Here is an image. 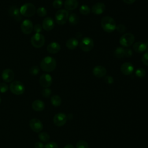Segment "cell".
<instances>
[{
    "instance_id": "obj_1",
    "label": "cell",
    "mask_w": 148,
    "mask_h": 148,
    "mask_svg": "<svg viewBox=\"0 0 148 148\" xmlns=\"http://www.w3.org/2000/svg\"><path fill=\"white\" fill-rule=\"evenodd\" d=\"M57 65V62L56 60L50 56H46L44 57L40 64V66L41 69L46 72H51L53 71Z\"/></svg>"
},
{
    "instance_id": "obj_2",
    "label": "cell",
    "mask_w": 148,
    "mask_h": 148,
    "mask_svg": "<svg viewBox=\"0 0 148 148\" xmlns=\"http://www.w3.org/2000/svg\"><path fill=\"white\" fill-rule=\"evenodd\" d=\"M101 24L102 29L108 33L112 32L116 28V24L114 20L108 16H105L101 19Z\"/></svg>"
},
{
    "instance_id": "obj_3",
    "label": "cell",
    "mask_w": 148,
    "mask_h": 148,
    "mask_svg": "<svg viewBox=\"0 0 148 148\" xmlns=\"http://www.w3.org/2000/svg\"><path fill=\"white\" fill-rule=\"evenodd\" d=\"M20 11L22 16L30 17L35 14L36 10L34 4L32 3H26L20 7Z\"/></svg>"
},
{
    "instance_id": "obj_4",
    "label": "cell",
    "mask_w": 148,
    "mask_h": 148,
    "mask_svg": "<svg viewBox=\"0 0 148 148\" xmlns=\"http://www.w3.org/2000/svg\"><path fill=\"white\" fill-rule=\"evenodd\" d=\"M68 17L69 13L66 9H60L55 14L56 21L60 25H62L65 24L68 20Z\"/></svg>"
},
{
    "instance_id": "obj_5",
    "label": "cell",
    "mask_w": 148,
    "mask_h": 148,
    "mask_svg": "<svg viewBox=\"0 0 148 148\" xmlns=\"http://www.w3.org/2000/svg\"><path fill=\"white\" fill-rule=\"evenodd\" d=\"M9 89L13 94L18 95H21L24 92L25 87L22 82L18 80H15L10 83Z\"/></svg>"
},
{
    "instance_id": "obj_6",
    "label": "cell",
    "mask_w": 148,
    "mask_h": 148,
    "mask_svg": "<svg viewBox=\"0 0 148 148\" xmlns=\"http://www.w3.org/2000/svg\"><path fill=\"white\" fill-rule=\"evenodd\" d=\"M79 45L81 50L85 52H88L93 49L94 43L91 38L84 37L81 40Z\"/></svg>"
},
{
    "instance_id": "obj_7",
    "label": "cell",
    "mask_w": 148,
    "mask_h": 148,
    "mask_svg": "<svg viewBox=\"0 0 148 148\" xmlns=\"http://www.w3.org/2000/svg\"><path fill=\"white\" fill-rule=\"evenodd\" d=\"M135 41V36L131 33H126L123 35L120 38V44L125 47L131 46Z\"/></svg>"
},
{
    "instance_id": "obj_8",
    "label": "cell",
    "mask_w": 148,
    "mask_h": 148,
    "mask_svg": "<svg viewBox=\"0 0 148 148\" xmlns=\"http://www.w3.org/2000/svg\"><path fill=\"white\" fill-rule=\"evenodd\" d=\"M45 42V37L41 34H35L31 38V43L35 48L42 47Z\"/></svg>"
},
{
    "instance_id": "obj_9",
    "label": "cell",
    "mask_w": 148,
    "mask_h": 148,
    "mask_svg": "<svg viewBox=\"0 0 148 148\" xmlns=\"http://www.w3.org/2000/svg\"><path fill=\"white\" fill-rule=\"evenodd\" d=\"M67 121V116L63 113H58L53 117L54 124L58 127H61L65 125Z\"/></svg>"
},
{
    "instance_id": "obj_10",
    "label": "cell",
    "mask_w": 148,
    "mask_h": 148,
    "mask_svg": "<svg viewBox=\"0 0 148 148\" xmlns=\"http://www.w3.org/2000/svg\"><path fill=\"white\" fill-rule=\"evenodd\" d=\"M21 29L24 34L27 35L31 34L34 29L32 22L29 19L24 20L21 24Z\"/></svg>"
},
{
    "instance_id": "obj_11",
    "label": "cell",
    "mask_w": 148,
    "mask_h": 148,
    "mask_svg": "<svg viewBox=\"0 0 148 148\" xmlns=\"http://www.w3.org/2000/svg\"><path fill=\"white\" fill-rule=\"evenodd\" d=\"M9 14L16 21L19 22L22 20V15L20 13V9L17 6H11L9 9Z\"/></svg>"
},
{
    "instance_id": "obj_12",
    "label": "cell",
    "mask_w": 148,
    "mask_h": 148,
    "mask_svg": "<svg viewBox=\"0 0 148 148\" xmlns=\"http://www.w3.org/2000/svg\"><path fill=\"white\" fill-rule=\"evenodd\" d=\"M39 83L44 88L49 87L52 84V77L48 73L42 74L39 78Z\"/></svg>"
},
{
    "instance_id": "obj_13",
    "label": "cell",
    "mask_w": 148,
    "mask_h": 148,
    "mask_svg": "<svg viewBox=\"0 0 148 148\" xmlns=\"http://www.w3.org/2000/svg\"><path fill=\"white\" fill-rule=\"evenodd\" d=\"M29 126L31 130L35 132H40L43 129V124L38 119H32L29 121Z\"/></svg>"
},
{
    "instance_id": "obj_14",
    "label": "cell",
    "mask_w": 148,
    "mask_h": 148,
    "mask_svg": "<svg viewBox=\"0 0 148 148\" xmlns=\"http://www.w3.org/2000/svg\"><path fill=\"white\" fill-rule=\"evenodd\" d=\"M2 78L6 83L12 82L14 78V72L10 69H5L2 73Z\"/></svg>"
},
{
    "instance_id": "obj_15",
    "label": "cell",
    "mask_w": 148,
    "mask_h": 148,
    "mask_svg": "<svg viewBox=\"0 0 148 148\" xmlns=\"http://www.w3.org/2000/svg\"><path fill=\"white\" fill-rule=\"evenodd\" d=\"M42 28L46 31L52 30L54 27V21L50 17H46L44 18L42 22Z\"/></svg>"
},
{
    "instance_id": "obj_16",
    "label": "cell",
    "mask_w": 148,
    "mask_h": 148,
    "mask_svg": "<svg viewBox=\"0 0 148 148\" xmlns=\"http://www.w3.org/2000/svg\"><path fill=\"white\" fill-rule=\"evenodd\" d=\"M134 69V65L129 62H125L123 63L120 67L121 72L125 75H130L132 74Z\"/></svg>"
},
{
    "instance_id": "obj_17",
    "label": "cell",
    "mask_w": 148,
    "mask_h": 148,
    "mask_svg": "<svg viewBox=\"0 0 148 148\" xmlns=\"http://www.w3.org/2000/svg\"><path fill=\"white\" fill-rule=\"evenodd\" d=\"M106 68L101 65L95 66L92 69L93 75L97 77H103L105 76L106 74Z\"/></svg>"
},
{
    "instance_id": "obj_18",
    "label": "cell",
    "mask_w": 148,
    "mask_h": 148,
    "mask_svg": "<svg viewBox=\"0 0 148 148\" xmlns=\"http://www.w3.org/2000/svg\"><path fill=\"white\" fill-rule=\"evenodd\" d=\"M92 12L95 14H101L105 10V5L102 2H97L92 7Z\"/></svg>"
},
{
    "instance_id": "obj_19",
    "label": "cell",
    "mask_w": 148,
    "mask_h": 148,
    "mask_svg": "<svg viewBox=\"0 0 148 148\" xmlns=\"http://www.w3.org/2000/svg\"><path fill=\"white\" fill-rule=\"evenodd\" d=\"M61 49L60 45L56 42L49 43L47 46V51L51 54L57 53Z\"/></svg>"
},
{
    "instance_id": "obj_20",
    "label": "cell",
    "mask_w": 148,
    "mask_h": 148,
    "mask_svg": "<svg viewBox=\"0 0 148 148\" xmlns=\"http://www.w3.org/2000/svg\"><path fill=\"white\" fill-rule=\"evenodd\" d=\"M64 5L66 10H73L77 8L79 2L77 0H65Z\"/></svg>"
},
{
    "instance_id": "obj_21",
    "label": "cell",
    "mask_w": 148,
    "mask_h": 148,
    "mask_svg": "<svg viewBox=\"0 0 148 148\" xmlns=\"http://www.w3.org/2000/svg\"><path fill=\"white\" fill-rule=\"evenodd\" d=\"M133 49L138 53H143L146 51V45L144 42H137L133 45Z\"/></svg>"
},
{
    "instance_id": "obj_22",
    "label": "cell",
    "mask_w": 148,
    "mask_h": 148,
    "mask_svg": "<svg viewBox=\"0 0 148 148\" xmlns=\"http://www.w3.org/2000/svg\"><path fill=\"white\" fill-rule=\"evenodd\" d=\"M32 108L35 111L41 112L45 109V103L42 101L36 99L32 102Z\"/></svg>"
},
{
    "instance_id": "obj_23",
    "label": "cell",
    "mask_w": 148,
    "mask_h": 148,
    "mask_svg": "<svg viewBox=\"0 0 148 148\" xmlns=\"http://www.w3.org/2000/svg\"><path fill=\"white\" fill-rule=\"evenodd\" d=\"M79 45L78 40L75 38H71L66 42V46L69 50L75 49Z\"/></svg>"
},
{
    "instance_id": "obj_24",
    "label": "cell",
    "mask_w": 148,
    "mask_h": 148,
    "mask_svg": "<svg viewBox=\"0 0 148 148\" xmlns=\"http://www.w3.org/2000/svg\"><path fill=\"white\" fill-rule=\"evenodd\" d=\"M50 101H51V104L53 106L57 107V106H59L61 105V102H62V99H61V98L59 95H54L51 97Z\"/></svg>"
},
{
    "instance_id": "obj_25",
    "label": "cell",
    "mask_w": 148,
    "mask_h": 148,
    "mask_svg": "<svg viewBox=\"0 0 148 148\" xmlns=\"http://www.w3.org/2000/svg\"><path fill=\"white\" fill-rule=\"evenodd\" d=\"M125 49L122 47H118L116 49L114 52V56L117 58H122L124 57Z\"/></svg>"
},
{
    "instance_id": "obj_26",
    "label": "cell",
    "mask_w": 148,
    "mask_h": 148,
    "mask_svg": "<svg viewBox=\"0 0 148 148\" xmlns=\"http://www.w3.org/2000/svg\"><path fill=\"white\" fill-rule=\"evenodd\" d=\"M68 20L71 25H75L79 22V17L75 13H71L69 16Z\"/></svg>"
},
{
    "instance_id": "obj_27",
    "label": "cell",
    "mask_w": 148,
    "mask_h": 148,
    "mask_svg": "<svg viewBox=\"0 0 148 148\" xmlns=\"http://www.w3.org/2000/svg\"><path fill=\"white\" fill-rule=\"evenodd\" d=\"M38 138L41 141L44 142H48L49 140L50 135L47 132H40V133L39 134Z\"/></svg>"
},
{
    "instance_id": "obj_28",
    "label": "cell",
    "mask_w": 148,
    "mask_h": 148,
    "mask_svg": "<svg viewBox=\"0 0 148 148\" xmlns=\"http://www.w3.org/2000/svg\"><path fill=\"white\" fill-rule=\"evenodd\" d=\"M79 11L83 15H88L90 13V8L87 5H83L80 6Z\"/></svg>"
},
{
    "instance_id": "obj_29",
    "label": "cell",
    "mask_w": 148,
    "mask_h": 148,
    "mask_svg": "<svg viewBox=\"0 0 148 148\" xmlns=\"http://www.w3.org/2000/svg\"><path fill=\"white\" fill-rule=\"evenodd\" d=\"M76 148H89V145L85 140H80L76 143Z\"/></svg>"
},
{
    "instance_id": "obj_30",
    "label": "cell",
    "mask_w": 148,
    "mask_h": 148,
    "mask_svg": "<svg viewBox=\"0 0 148 148\" xmlns=\"http://www.w3.org/2000/svg\"><path fill=\"white\" fill-rule=\"evenodd\" d=\"M135 74H136L137 77H138L139 78H142V77H144L145 76L146 71L143 68H138L136 70Z\"/></svg>"
},
{
    "instance_id": "obj_31",
    "label": "cell",
    "mask_w": 148,
    "mask_h": 148,
    "mask_svg": "<svg viewBox=\"0 0 148 148\" xmlns=\"http://www.w3.org/2000/svg\"><path fill=\"white\" fill-rule=\"evenodd\" d=\"M37 14L39 17H45L47 15V10L44 7H39L38 8L37 10Z\"/></svg>"
},
{
    "instance_id": "obj_32",
    "label": "cell",
    "mask_w": 148,
    "mask_h": 148,
    "mask_svg": "<svg viewBox=\"0 0 148 148\" xmlns=\"http://www.w3.org/2000/svg\"><path fill=\"white\" fill-rule=\"evenodd\" d=\"M42 95L45 98H48L51 94V89L49 88H44L41 91Z\"/></svg>"
},
{
    "instance_id": "obj_33",
    "label": "cell",
    "mask_w": 148,
    "mask_h": 148,
    "mask_svg": "<svg viewBox=\"0 0 148 148\" xmlns=\"http://www.w3.org/2000/svg\"><path fill=\"white\" fill-rule=\"evenodd\" d=\"M62 0H54L53 2V6L56 9H60L62 6Z\"/></svg>"
},
{
    "instance_id": "obj_34",
    "label": "cell",
    "mask_w": 148,
    "mask_h": 148,
    "mask_svg": "<svg viewBox=\"0 0 148 148\" xmlns=\"http://www.w3.org/2000/svg\"><path fill=\"white\" fill-rule=\"evenodd\" d=\"M39 72V69L37 66H33L29 69V73L33 75H36Z\"/></svg>"
},
{
    "instance_id": "obj_35",
    "label": "cell",
    "mask_w": 148,
    "mask_h": 148,
    "mask_svg": "<svg viewBox=\"0 0 148 148\" xmlns=\"http://www.w3.org/2000/svg\"><path fill=\"white\" fill-rule=\"evenodd\" d=\"M9 89L8 86L5 83H0V92L5 93Z\"/></svg>"
},
{
    "instance_id": "obj_36",
    "label": "cell",
    "mask_w": 148,
    "mask_h": 148,
    "mask_svg": "<svg viewBox=\"0 0 148 148\" xmlns=\"http://www.w3.org/2000/svg\"><path fill=\"white\" fill-rule=\"evenodd\" d=\"M42 26L40 24H36L34 26V31H35V34H40L42 31Z\"/></svg>"
},
{
    "instance_id": "obj_37",
    "label": "cell",
    "mask_w": 148,
    "mask_h": 148,
    "mask_svg": "<svg viewBox=\"0 0 148 148\" xmlns=\"http://www.w3.org/2000/svg\"><path fill=\"white\" fill-rule=\"evenodd\" d=\"M142 62L145 65L148 66V51L145 53L142 57Z\"/></svg>"
},
{
    "instance_id": "obj_38",
    "label": "cell",
    "mask_w": 148,
    "mask_h": 148,
    "mask_svg": "<svg viewBox=\"0 0 148 148\" xmlns=\"http://www.w3.org/2000/svg\"><path fill=\"white\" fill-rule=\"evenodd\" d=\"M44 148H58L57 144L54 142H50L44 146Z\"/></svg>"
},
{
    "instance_id": "obj_39",
    "label": "cell",
    "mask_w": 148,
    "mask_h": 148,
    "mask_svg": "<svg viewBox=\"0 0 148 148\" xmlns=\"http://www.w3.org/2000/svg\"><path fill=\"white\" fill-rule=\"evenodd\" d=\"M116 29L119 33H123L126 30V27L123 24H119L118 25H116Z\"/></svg>"
},
{
    "instance_id": "obj_40",
    "label": "cell",
    "mask_w": 148,
    "mask_h": 148,
    "mask_svg": "<svg viewBox=\"0 0 148 148\" xmlns=\"http://www.w3.org/2000/svg\"><path fill=\"white\" fill-rule=\"evenodd\" d=\"M132 50L131 48H127L125 49L124 56L127 58H131L132 56Z\"/></svg>"
},
{
    "instance_id": "obj_41",
    "label": "cell",
    "mask_w": 148,
    "mask_h": 148,
    "mask_svg": "<svg viewBox=\"0 0 148 148\" xmlns=\"http://www.w3.org/2000/svg\"><path fill=\"white\" fill-rule=\"evenodd\" d=\"M105 81L107 84H111L114 82V79L111 76H106L105 77Z\"/></svg>"
},
{
    "instance_id": "obj_42",
    "label": "cell",
    "mask_w": 148,
    "mask_h": 148,
    "mask_svg": "<svg viewBox=\"0 0 148 148\" xmlns=\"http://www.w3.org/2000/svg\"><path fill=\"white\" fill-rule=\"evenodd\" d=\"M35 148H44V145L42 142H37L35 143Z\"/></svg>"
},
{
    "instance_id": "obj_43",
    "label": "cell",
    "mask_w": 148,
    "mask_h": 148,
    "mask_svg": "<svg viewBox=\"0 0 148 148\" xmlns=\"http://www.w3.org/2000/svg\"><path fill=\"white\" fill-rule=\"evenodd\" d=\"M124 3L127 4H132L135 2L136 0H123Z\"/></svg>"
},
{
    "instance_id": "obj_44",
    "label": "cell",
    "mask_w": 148,
    "mask_h": 148,
    "mask_svg": "<svg viewBox=\"0 0 148 148\" xmlns=\"http://www.w3.org/2000/svg\"><path fill=\"white\" fill-rule=\"evenodd\" d=\"M64 148H75L74 146L71 145V144H67L65 146V147Z\"/></svg>"
},
{
    "instance_id": "obj_45",
    "label": "cell",
    "mask_w": 148,
    "mask_h": 148,
    "mask_svg": "<svg viewBox=\"0 0 148 148\" xmlns=\"http://www.w3.org/2000/svg\"><path fill=\"white\" fill-rule=\"evenodd\" d=\"M145 44L146 45V51H148V39L147 40V41L145 43Z\"/></svg>"
},
{
    "instance_id": "obj_46",
    "label": "cell",
    "mask_w": 148,
    "mask_h": 148,
    "mask_svg": "<svg viewBox=\"0 0 148 148\" xmlns=\"http://www.w3.org/2000/svg\"><path fill=\"white\" fill-rule=\"evenodd\" d=\"M1 97H0V103H1Z\"/></svg>"
}]
</instances>
